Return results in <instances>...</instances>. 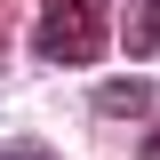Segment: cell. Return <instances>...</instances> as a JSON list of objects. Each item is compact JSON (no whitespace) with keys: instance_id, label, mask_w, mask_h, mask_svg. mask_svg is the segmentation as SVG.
Returning <instances> with one entry per match:
<instances>
[{"instance_id":"1","label":"cell","mask_w":160,"mask_h":160,"mask_svg":"<svg viewBox=\"0 0 160 160\" xmlns=\"http://www.w3.org/2000/svg\"><path fill=\"white\" fill-rule=\"evenodd\" d=\"M104 32H112V0H40L32 48H40V64H96Z\"/></svg>"},{"instance_id":"2","label":"cell","mask_w":160,"mask_h":160,"mask_svg":"<svg viewBox=\"0 0 160 160\" xmlns=\"http://www.w3.org/2000/svg\"><path fill=\"white\" fill-rule=\"evenodd\" d=\"M96 112L104 120H144V112H152V88L128 72V80H112V88H96Z\"/></svg>"},{"instance_id":"3","label":"cell","mask_w":160,"mask_h":160,"mask_svg":"<svg viewBox=\"0 0 160 160\" xmlns=\"http://www.w3.org/2000/svg\"><path fill=\"white\" fill-rule=\"evenodd\" d=\"M120 48H128V56H152V48H160V0H136V8H128Z\"/></svg>"},{"instance_id":"4","label":"cell","mask_w":160,"mask_h":160,"mask_svg":"<svg viewBox=\"0 0 160 160\" xmlns=\"http://www.w3.org/2000/svg\"><path fill=\"white\" fill-rule=\"evenodd\" d=\"M0 160H56L48 144H0Z\"/></svg>"},{"instance_id":"5","label":"cell","mask_w":160,"mask_h":160,"mask_svg":"<svg viewBox=\"0 0 160 160\" xmlns=\"http://www.w3.org/2000/svg\"><path fill=\"white\" fill-rule=\"evenodd\" d=\"M144 160H160V128H152V144H144Z\"/></svg>"}]
</instances>
